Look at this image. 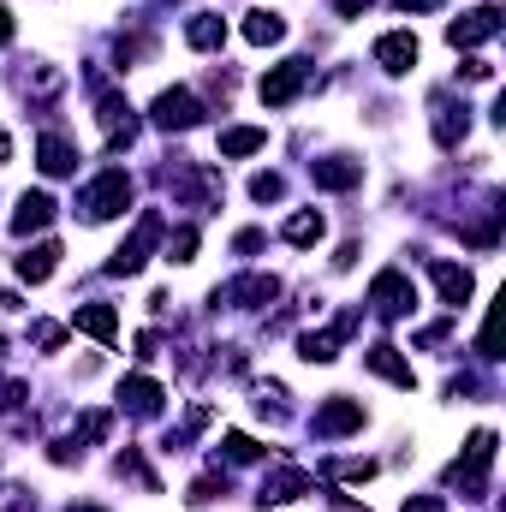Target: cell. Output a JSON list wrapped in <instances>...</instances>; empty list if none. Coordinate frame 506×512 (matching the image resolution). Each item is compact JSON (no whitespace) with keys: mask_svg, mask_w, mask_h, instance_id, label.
Masks as SVG:
<instances>
[{"mask_svg":"<svg viewBox=\"0 0 506 512\" xmlns=\"http://www.w3.org/2000/svg\"><path fill=\"white\" fill-rule=\"evenodd\" d=\"M161 179H167V191H173L179 203H191V209H209V203H221V179H215L209 167L185 161V155H173V167H167Z\"/></svg>","mask_w":506,"mask_h":512,"instance_id":"cell-1","label":"cell"},{"mask_svg":"<svg viewBox=\"0 0 506 512\" xmlns=\"http://www.w3.org/2000/svg\"><path fill=\"white\" fill-rule=\"evenodd\" d=\"M489 465H495V429H477V435L465 441V459L447 471V483H453L459 495H483V489H489Z\"/></svg>","mask_w":506,"mask_h":512,"instance_id":"cell-2","label":"cell"},{"mask_svg":"<svg viewBox=\"0 0 506 512\" xmlns=\"http://www.w3.org/2000/svg\"><path fill=\"white\" fill-rule=\"evenodd\" d=\"M126 209H131V179L120 167H108V173L78 197V215H84V221H114V215H126Z\"/></svg>","mask_w":506,"mask_h":512,"instance_id":"cell-3","label":"cell"},{"mask_svg":"<svg viewBox=\"0 0 506 512\" xmlns=\"http://www.w3.org/2000/svg\"><path fill=\"white\" fill-rule=\"evenodd\" d=\"M370 304H376L381 322H399V316H411V310H417V286H411L399 268H381L376 286H370Z\"/></svg>","mask_w":506,"mask_h":512,"instance_id":"cell-4","label":"cell"},{"mask_svg":"<svg viewBox=\"0 0 506 512\" xmlns=\"http://www.w3.org/2000/svg\"><path fill=\"white\" fill-rule=\"evenodd\" d=\"M161 233H167V227H161V215L149 209V215L137 221V233H131V239H126V245H120L114 256H108V274H137V268L149 262V251L161 245Z\"/></svg>","mask_w":506,"mask_h":512,"instance_id":"cell-5","label":"cell"},{"mask_svg":"<svg viewBox=\"0 0 506 512\" xmlns=\"http://www.w3.org/2000/svg\"><path fill=\"white\" fill-rule=\"evenodd\" d=\"M274 298H280L274 274H245V280L215 286V304H227V310H256V304H274Z\"/></svg>","mask_w":506,"mask_h":512,"instance_id":"cell-6","label":"cell"},{"mask_svg":"<svg viewBox=\"0 0 506 512\" xmlns=\"http://www.w3.org/2000/svg\"><path fill=\"white\" fill-rule=\"evenodd\" d=\"M149 120H155L161 131H191L197 120H203V102H197L191 90H161L155 108H149Z\"/></svg>","mask_w":506,"mask_h":512,"instance_id":"cell-7","label":"cell"},{"mask_svg":"<svg viewBox=\"0 0 506 512\" xmlns=\"http://www.w3.org/2000/svg\"><path fill=\"white\" fill-rule=\"evenodd\" d=\"M316 489V477L310 471H298V465H280V471H268L262 477V489H256V507H286V501H298V495H310Z\"/></svg>","mask_w":506,"mask_h":512,"instance_id":"cell-8","label":"cell"},{"mask_svg":"<svg viewBox=\"0 0 506 512\" xmlns=\"http://www.w3.org/2000/svg\"><path fill=\"white\" fill-rule=\"evenodd\" d=\"M501 30H506L501 6H477V12H465V18H453V24H447V42H453V48H477V42L501 36Z\"/></svg>","mask_w":506,"mask_h":512,"instance_id":"cell-9","label":"cell"},{"mask_svg":"<svg viewBox=\"0 0 506 512\" xmlns=\"http://www.w3.org/2000/svg\"><path fill=\"white\" fill-rule=\"evenodd\" d=\"M310 84V66L304 60H286V66H274V72H262V84H256V96L268 102V108H286L298 90Z\"/></svg>","mask_w":506,"mask_h":512,"instance_id":"cell-10","label":"cell"},{"mask_svg":"<svg viewBox=\"0 0 506 512\" xmlns=\"http://www.w3.org/2000/svg\"><path fill=\"white\" fill-rule=\"evenodd\" d=\"M358 328V316H340L334 328H322V334H298V358H310V364H334L340 358V340Z\"/></svg>","mask_w":506,"mask_h":512,"instance_id":"cell-11","label":"cell"},{"mask_svg":"<svg viewBox=\"0 0 506 512\" xmlns=\"http://www.w3.org/2000/svg\"><path fill=\"white\" fill-rule=\"evenodd\" d=\"M352 429H364V405H358V399H340V393H334L328 405H316V435L334 441V435H352Z\"/></svg>","mask_w":506,"mask_h":512,"instance_id":"cell-12","label":"cell"},{"mask_svg":"<svg viewBox=\"0 0 506 512\" xmlns=\"http://www.w3.org/2000/svg\"><path fill=\"white\" fill-rule=\"evenodd\" d=\"M376 66L393 72V78H405V72L417 66V36H411V30H387L376 42Z\"/></svg>","mask_w":506,"mask_h":512,"instance_id":"cell-13","label":"cell"},{"mask_svg":"<svg viewBox=\"0 0 506 512\" xmlns=\"http://www.w3.org/2000/svg\"><path fill=\"white\" fill-rule=\"evenodd\" d=\"M429 108H435V143H441V149H459L465 131H471V108H465V102L453 108V96H435Z\"/></svg>","mask_w":506,"mask_h":512,"instance_id":"cell-14","label":"cell"},{"mask_svg":"<svg viewBox=\"0 0 506 512\" xmlns=\"http://www.w3.org/2000/svg\"><path fill=\"white\" fill-rule=\"evenodd\" d=\"M120 405H126L131 417H161L167 393H161V382H149V376H126L120 382Z\"/></svg>","mask_w":506,"mask_h":512,"instance_id":"cell-15","label":"cell"},{"mask_svg":"<svg viewBox=\"0 0 506 512\" xmlns=\"http://www.w3.org/2000/svg\"><path fill=\"white\" fill-rule=\"evenodd\" d=\"M310 179L322 191H352L364 179V161H346V155H328V161H310Z\"/></svg>","mask_w":506,"mask_h":512,"instance_id":"cell-16","label":"cell"},{"mask_svg":"<svg viewBox=\"0 0 506 512\" xmlns=\"http://www.w3.org/2000/svg\"><path fill=\"white\" fill-rule=\"evenodd\" d=\"M48 221H54V197H48V191H24V197H18V215H12V233L30 239V233H42Z\"/></svg>","mask_w":506,"mask_h":512,"instance_id":"cell-17","label":"cell"},{"mask_svg":"<svg viewBox=\"0 0 506 512\" xmlns=\"http://www.w3.org/2000/svg\"><path fill=\"white\" fill-rule=\"evenodd\" d=\"M185 42H191L197 54H215V48L227 42V18H221V12H191V24H185Z\"/></svg>","mask_w":506,"mask_h":512,"instance_id":"cell-18","label":"cell"},{"mask_svg":"<svg viewBox=\"0 0 506 512\" xmlns=\"http://www.w3.org/2000/svg\"><path fill=\"white\" fill-rule=\"evenodd\" d=\"M36 167H42L48 179H66V173L78 167V149H72L66 137H54V131H48V137L36 143Z\"/></svg>","mask_w":506,"mask_h":512,"instance_id":"cell-19","label":"cell"},{"mask_svg":"<svg viewBox=\"0 0 506 512\" xmlns=\"http://www.w3.org/2000/svg\"><path fill=\"white\" fill-rule=\"evenodd\" d=\"M429 274H435V286H441V298L459 310L471 292H477V280H471V268H453V262H429Z\"/></svg>","mask_w":506,"mask_h":512,"instance_id":"cell-20","label":"cell"},{"mask_svg":"<svg viewBox=\"0 0 506 512\" xmlns=\"http://www.w3.org/2000/svg\"><path fill=\"white\" fill-rule=\"evenodd\" d=\"M364 364H370L376 376H387L393 387H417V376H411V364L399 358V346H370V352H364Z\"/></svg>","mask_w":506,"mask_h":512,"instance_id":"cell-21","label":"cell"},{"mask_svg":"<svg viewBox=\"0 0 506 512\" xmlns=\"http://www.w3.org/2000/svg\"><path fill=\"white\" fill-rule=\"evenodd\" d=\"M54 268H60V245H54V239H42L36 251L18 256V280H30V286H42V280H48Z\"/></svg>","mask_w":506,"mask_h":512,"instance_id":"cell-22","label":"cell"},{"mask_svg":"<svg viewBox=\"0 0 506 512\" xmlns=\"http://www.w3.org/2000/svg\"><path fill=\"white\" fill-rule=\"evenodd\" d=\"M72 322H78V334H90V340H114V334H120V316H114V304H84Z\"/></svg>","mask_w":506,"mask_h":512,"instance_id":"cell-23","label":"cell"},{"mask_svg":"<svg viewBox=\"0 0 506 512\" xmlns=\"http://www.w3.org/2000/svg\"><path fill=\"white\" fill-rule=\"evenodd\" d=\"M280 36H286V18L280 12H251L245 18V42H256V48H274Z\"/></svg>","mask_w":506,"mask_h":512,"instance_id":"cell-24","label":"cell"},{"mask_svg":"<svg viewBox=\"0 0 506 512\" xmlns=\"http://www.w3.org/2000/svg\"><path fill=\"white\" fill-rule=\"evenodd\" d=\"M280 233H286V245H316L328 227H322V215H316V209H298V215H292Z\"/></svg>","mask_w":506,"mask_h":512,"instance_id":"cell-25","label":"cell"},{"mask_svg":"<svg viewBox=\"0 0 506 512\" xmlns=\"http://www.w3.org/2000/svg\"><path fill=\"white\" fill-rule=\"evenodd\" d=\"M268 143V131H256V126H233V131H221V155H256Z\"/></svg>","mask_w":506,"mask_h":512,"instance_id":"cell-26","label":"cell"},{"mask_svg":"<svg viewBox=\"0 0 506 512\" xmlns=\"http://www.w3.org/2000/svg\"><path fill=\"white\" fill-rule=\"evenodd\" d=\"M221 447H227V459H233V465H256V459H262V447H256L251 435H239V429H233V435H221Z\"/></svg>","mask_w":506,"mask_h":512,"instance_id":"cell-27","label":"cell"},{"mask_svg":"<svg viewBox=\"0 0 506 512\" xmlns=\"http://www.w3.org/2000/svg\"><path fill=\"white\" fill-rule=\"evenodd\" d=\"M328 471L346 477V483H370V477H376V459H334Z\"/></svg>","mask_w":506,"mask_h":512,"instance_id":"cell-28","label":"cell"},{"mask_svg":"<svg viewBox=\"0 0 506 512\" xmlns=\"http://www.w3.org/2000/svg\"><path fill=\"white\" fill-rule=\"evenodd\" d=\"M251 197H256V203H280V197H286V179H280V173H256Z\"/></svg>","mask_w":506,"mask_h":512,"instance_id":"cell-29","label":"cell"},{"mask_svg":"<svg viewBox=\"0 0 506 512\" xmlns=\"http://www.w3.org/2000/svg\"><path fill=\"white\" fill-rule=\"evenodd\" d=\"M191 256H197V227H179L167 239V262H191Z\"/></svg>","mask_w":506,"mask_h":512,"instance_id":"cell-30","label":"cell"},{"mask_svg":"<svg viewBox=\"0 0 506 512\" xmlns=\"http://www.w3.org/2000/svg\"><path fill=\"white\" fill-rule=\"evenodd\" d=\"M108 429H114V417H108V411H90V417L78 423V441H102Z\"/></svg>","mask_w":506,"mask_h":512,"instance_id":"cell-31","label":"cell"},{"mask_svg":"<svg viewBox=\"0 0 506 512\" xmlns=\"http://www.w3.org/2000/svg\"><path fill=\"white\" fill-rule=\"evenodd\" d=\"M215 495H227L221 477H197V483H191V507H203V501H215Z\"/></svg>","mask_w":506,"mask_h":512,"instance_id":"cell-32","label":"cell"},{"mask_svg":"<svg viewBox=\"0 0 506 512\" xmlns=\"http://www.w3.org/2000/svg\"><path fill=\"white\" fill-rule=\"evenodd\" d=\"M24 399H30V387L12 382V376H0V411H12V405H24Z\"/></svg>","mask_w":506,"mask_h":512,"instance_id":"cell-33","label":"cell"},{"mask_svg":"<svg viewBox=\"0 0 506 512\" xmlns=\"http://www.w3.org/2000/svg\"><path fill=\"white\" fill-rule=\"evenodd\" d=\"M30 340H36V346H42V352H54V346H60V340H66V334H60V328H54V322H36V328H30Z\"/></svg>","mask_w":506,"mask_h":512,"instance_id":"cell-34","label":"cell"},{"mask_svg":"<svg viewBox=\"0 0 506 512\" xmlns=\"http://www.w3.org/2000/svg\"><path fill=\"white\" fill-rule=\"evenodd\" d=\"M0 512H36V501H30L24 489H6V501H0Z\"/></svg>","mask_w":506,"mask_h":512,"instance_id":"cell-35","label":"cell"},{"mask_svg":"<svg viewBox=\"0 0 506 512\" xmlns=\"http://www.w3.org/2000/svg\"><path fill=\"white\" fill-rule=\"evenodd\" d=\"M465 78L483 84V78H495V66H489V60H465Z\"/></svg>","mask_w":506,"mask_h":512,"instance_id":"cell-36","label":"cell"},{"mask_svg":"<svg viewBox=\"0 0 506 512\" xmlns=\"http://www.w3.org/2000/svg\"><path fill=\"white\" fill-rule=\"evenodd\" d=\"M233 251H239V256H251V251H262V233H239V239H233Z\"/></svg>","mask_w":506,"mask_h":512,"instance_id":"cell-37","label":"cell"},{"mask_svg":"<svg viewBox=\"0 0 506 512\" xmlns=\"http://www.w3.org/2000/svg\"><path fill=\"white\" fill-rule=\"evenodd\" d=\"M405 512H441V501L435 495H417V501H405Z\"/></svg>","mask_w":506,"mask_h":512,"instance_id":"cell-38","label":"cell"},{"mask_svg":"<svg viewBox=\"0 0 506 512\" xmlns=\"http://www.w3.org/2000/svg\"><path fill=\"white\" fill-rule=\"evenodd\" d=\"M399 6H405V12H435L441 0H399Z\"/></svg>","mask_w":506,"mask_h":512,"instance_id":"cell-39","label":"cell"},{"mask_svg":"<svg viewBox=\"0 0 506 512\" xmlns=\"http://www.w3.org/2000/svg\"><path fill=\"white\" fill-rule=\"evenodd\" d=\"M6 42H12V12L0 6V48H6Z\"/></svg>","mask_w":506,"mask_h":512,"instance_id":"cell-40","label":"cell"},{"mask_svg":"<svg viewBox=\"0 0 506 512\" xmlns=\"http://www.w3.org/2000/svg\"><path fill=\"white\" fill-rule=\"evenodd\" d=\"M364 6H370V0H340V12H346V18H358Z\"/></svg>","mask_w":506,"mask_h":512,"instance_id":"cell-41","label":"cell"},{"mask_svg":"<svg viewBox=\"0 0 506 512\" xmlns=\"http://www.w3.org/2000/svg\"><path fill=\"white\" fill-rule=\"evenodd\" d=\"M6 161H12V137L0 131V167H6Z\"/></svg>","mask_w":506,"mask_h":512,"instance_id":"cell-42","label":"cell"},{"mask_svg":"<svg viewBox=\"0 0 506 512\" xmlns=\"http://www.w3.org/2000/svg\"><path fill=\"white\" fill-rule=\"evenodd\" d=\"M72 512H108V507H72Z\"/></svg>","mask_w":506,"mask_h":512,"instance_id":"cell-43","label":"cell"}]
</instances>
